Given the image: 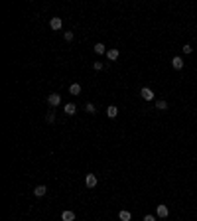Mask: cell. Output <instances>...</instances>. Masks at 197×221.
Listing matches in <instances>:
<instances>
[{
    "label": "cell",
    "instance_id": "obj_9",
    "mask_svg": "<svg viewBox=\"0 0 197 221\" xmlns=\"http://www.w3.org/2000/svg\"><path fill=\"white\" fill-rule=\"evenodd\" d=\"M172 65H174V69H181V67H183V59H181V57H174V59H172Z\"/></svg>",
    "mask_w": 197,
    "mask_h": 221
},
{
    "label": "cell",
    "instance_id": "obj_17",
    "mask_svg": "<svg viewBox=\"0 0 197 221\" xmlns=\"http://www.w3.org/2000/svg\"><path fill=\"white\" fill-rule=\"evenodd\" d=\"M63 38H65V42H73V32H65Z\"/></svg>",
    "mask_w": 197,
    "mask_h": 221
},
{
    "label": "cell",
    "instance_id": "obj_18",
    "mask_svg": "<svg viewBox=\"0 0 197 221\" xmlns=\"http://www.w3.org/2000/svg\"><path fill=\"white\" fill-rule=\"evenodd\" d=\"M93 67H95L97 71H101V69L104 67V63H101V61H95V63H93Z\"/></svg>",
    "mask_w": 197,
    "mask_h": 221
},
{
    "label": "cell",
    "instance_id": "obj_10",
    "mask_svg": "<svg viewBox=\"0 0 197 221\" xmlns=\"http://www.w3.org/2000/svg\"><path fill=\"white\" fill-rule=\"evenodd\" d=\"M107 115H108V117H110V118H114V117H116V115H118V109L114 107V105H110V107L107 109Z\"/></svg>",
    "mask_w": 197,
    "mask_h": 221
},
{
    "label": "cell",
    "instance_id": "obj_1",
    "mask_svg": "<svg viewBox=\"0 0 197 221\" xmlns=\"http://www.w3.org/2000/svg\"><path fill=\"white\" fill-rule=\"evenodd\" d=\"M140 95L144 101H154V91L150 89V87H144V89H140Z\"/></svg>",
    "mask_w": 197,
    "mask_h": 221
},
{
    "label": "cell",
    "instance_id": "obj_16",
    "mask_svg": "<svg viewBox=\"0 0 197 221\" xmlns=\"http://www.w3.org/2000/svg\"><path fill=\"white\" fill-rule=\"evenodd\" d=\"M156 107H158L160 111H166V109H168V103H166V101H156Z\"/></svg>",
    "mask_w": 197,
    "mask_h": 221
},
{
    "label": "cell",
    "instance_id": "obj_12",
    "mask_svg": "<svg viewBox=\"0 0 197 221\" xmlns=\"http://www.w3.org/2000/svg\"><path fill=\"white\" fill-rule=\"evenodd\" d=\"M107 57H108L110 61L118 59V49H108V52H107Z\"/></svg>",
    "mask_w": 197,
    "mask_h": 221
},
{
    "label": "cell",
    "instance_id": "obj_6",
    "mask_svg": "<svg viewBox=\"0 0 197 221\" xmlns=\"http://www.w3.org/2000/svg\"><path fill=\"white\" fill-rule=\"evenodd\" d=\"M46 193H47V188H46V186H38V188L34 190V196H38V198H43Z\"/></svg>",
    "mask_w": 197,
    "mask_h": 221
},
{
    "label": "cell",
    "instance_id": "obj_2",
    "mask_svg": "<svg viewBox=\"0 0 197 221\" xmlns=\"http://www.w3.org/2000/svg\"><path fill=\"white\" fill-rule=\"evenodd\" d=\"M47 103L51 105V107H59V103H61V95H59V93H51L49 97H47Z\"/></svg>",
    "mask_w": 197,
    "mask_h": 221
},
{
    "label": "cell",
    "instance_id": "obj_11",
    "mask_svg": "<svg viewBox=\"0 0 197 221\" xmlns=\"http://www.w3.org/2000/svg\"><path fill=\"white\" fill-rule=\"evenodd\" d=\"M69 93H71V95H79V93H81V85H79V83H73V85L69 87Z\"/></svg>",
    "mask_w": 197,
    "mask_h": 221
},
{
    "label": "cell",
    "instance_id": "obj_19",
    "mask_svg": "<svg viewBox=\"0 0 197 221\" xmlns=\"http://www.w3.org/2000/svg\"><path fill=\"white\" fill-rule=\"evenodd\" d=\"M191 49H193L191 46H183V53H191Z\"/></svg>",
    "mask_w": 197,
    "mask_h": 221
},
{
    "label": "cell",
    "instance_id": "obj_15",
    "mask_svg": "<svg viewBox=\"0 0 197 221\" xmlns=\"http://www.w3.org/2000/svg\"><path fill=\"white\" fill-rule=\"evenodd\" d=\"M85 111H87V113H91V115L97 113V109H95V105H93V103H87V105H85Z\"/></svg>",
    "mask_w": 197,
    "mask_h": 221
},
{
    "label": "cell",
    "instance_id": "obj_4",
    "mask_svg": "<svg viewBox=\"0 0 197 221\" xmlns=\"http://www.w3.org/2000/svg\"><path fill=\"white\" fill-rule=\"evenodd\" d=\"M63 111H65V115H69V117H73V115L77 113V107L73 103H67L65 107H63Z\"/></svg>",
    "mask_w": 197,
    "mask_h": 221
},
{
    "label": "cell",
    "instance_id": "obj_21",
    "mask_svg": "<svg viewBox=\"0 0 197 221\" xmlns=\"http://www.w3.org/2000/svg\"><path fill=\"white\" fill-rule=\"evenodd\" d=\"M144 221H154V215H146V217H144Z\"/></svg>",
    "mask_w": 197,
    "mask_h": 221
},
{
    "label": "cell",
    "instance_id": "obj_3",
    "mask_svg": "<svg viewBox=\"0 0 197 221\" xmlns=\"http://www.w3.org/2000/svg\"><path fill=\"white\" fill-rule=\"evenodd\" d=\"M85 184H87V188H95V186H97V176H95V174H87Z\"/></svg>",
    "mask_w": 197,
    "mask_h": 221
},
{
    "label": "cell",
    "instance_id": "obj_20",
    "mask_svg": "<svg viewBox=\"0 0 197 221\" xmlns=\"http://www.w3.org/2000/svg\"><path fill=\"white\" fill-rule=\"evenodd\" d=\"M53 121H55V115L49 113V115H47V122H53Z\"/></svg>",
    "mask_w": 197,
    "mask_h": 221
},
{
    "label": "cell",
    "instance_id": "obj_7",
    "mask_svg": "<svg viewBox=\"0 0 197 221\" xmlns=\"http://www.w3.org/2000/svg\"><path fill=\"white\" fill-rule=\"evenodd\" d=\"M61 219H63V221H75V213H73V211H69V209H67V211H63V215H61Z\"/></svg>",
    "mask_w": 197,
    "mask_h": 221
},
{
    "label": "cell",
    "instance_id": "obj_14",
    "mask_svg": "<svg viewBox=\"0 0 197 221\" xmlns=\"http://www.w3.org/2000/svg\"><path fill=\"white\" fill-rule=\"evenodd\" d=\"M95 52H97V53H107L108 49L104 47V43H95Z\"/></svg>",
    "mask_w": 197,
    "mask_h": 221
},
{
    "label": "cell",
    "instance_id": "obj_13",
    "mask_svg": "<svg viewBox=\"0 0 197 221\" xmlns=\"http://www.w3.org/2000/svg\"><path fill=\"white\" fill-rule=\"evenodd\" d=\"M168 207L166 205H158V217H168Z\"/></svg>",
    "mask_w": 197,
    "mask_h": 221
},
{
    "label": "cell",
    "instance_id": "obj_8",
    "mask_svg": "<svg viewBox=\"0 0 197 221\" xmlns=\"http://www.w3.org/2000/svg\"><path fill=\"white\" fill-rule=\"evenodd\" d=\"M118 219H120V221H130V219H132V215H130V211L122 209V211L118 213Z\"/></svg>",
    "mask_w": 197,
    "mask_h": 221
},
{
    "label": "cell",
    "instance_id": "obj_5",
    "mask_svg": "<svg viewBox=\"0 0 197 221\" xmlns=\"http://www.w3.org/2000/svg\"><path fill=\"white\" fill-rule=\"evenodd\" d=\"M49 26H51V30H61V26H63V20H61V18H51Z\"/></svg>",
    "mask_w": 197,
    "mask_h": 221
}]
</instances>
